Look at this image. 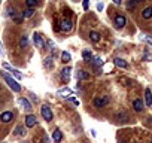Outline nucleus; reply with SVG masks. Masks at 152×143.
Returning <instances> with one entry per match:
<instances>
[{
	"label": "nucleus",
	"instance_id": "obj_1",
	"mask_svg": "<svg viewBox=\"0 0 152 143\" xmlns=\"http://www.w3.org/2000/svg\"><path fill=\"white\" fill-rule=\"evenodd\" d=\"M0 75H2V78L6 80V84H7L9 86H11V88L14 89L15 93H20V91H21V85L18 84V82H16V80H15L14 78H11V76H9L7 73H5V72H0Z\"/></svg>",
	"mask_w": 152,
	"mask_h": 143
},
{
	"label": "nucleus",
	"instance_id": "obj_2",
	"mask_svg": "<svg viewBox=\"0 0 152 143\" xmlns=\"http://www.w3.org/2000/svg\"><path fill=\"white\" fill-rule=\"evenodd\" d=\"M40 112H42V116H43V119L45 121H52V110L49 109V106H46V104H43L42 106V109H40Z\"/></svg>",
	"mask_w": 152,
	"mask_h": 143
},
{
	"label": "nucleus",
	"instance_id": "obj_3",
	"mask_svg": "<svg viewBox=\"0 0 152 143\" xmlns=\"http://www.w3.org/2000/svg\"><path fill=\"white\" fill-rule=\"evenodd\" d=\"M107 103H109V97H107V95H100V97L94 98V106L95 107H103Z\"/></svg>",
	"mask_w": 152,
	"mask_h": 143
},
{
	"label": "nucleus",
	"instance_id": "obj_4",
	"mask_svg": "<svg viewBox=\"0 0 152 143\" xmlns=\"http://www.w3.org/2000/svg\"><path fill=\"white\" fill-rule=\"evenodd\" d=\"M72 29H73V22H72V20H69V18H66V20H63L61 22H60V30H63V31H70Z\"/></svg>",
	"mask_w": 152,
	"mask_h": 143
},
{
	"label": "nucleus",
	"instance_id": "obj_5",
	"mask_svg": "<svg viewBox=\"0 0 152 143\" xmlns=\"http://www.w3.org/2000/svg\"><path fill=\"white\" fill-rule=\"evenodd\" d=\"M33 40H34L36 48H39V49H43V48H45V42H43L42 36H40L39 33H34V34H33Z\"/></svg>",
	"mask_w": 152,
	"mask_h": 143
},
{
	"label": "nucleus",
	"instance_id": "obj_6",
	"mask_svg": "<svg viewBox=\"0 0 152 143\" xmlns=\"http://www.w3.org/2000/svg\"><path fill=\"white\" fill-rule=\"evenodd\" d=\"M125 22H127V18H125L124 15H116L115 16V27L116 29H122V27L125 25Z\"/></svg>",
	"mask_w": 152,
	"mask_h": 143
},
{
	"label": "nucleus",
	"instance_id": "obj_7",
	"mask_svg": "<svg viewBox=\"0 0 152 143\" xmlns=\"http://www.w3.org/2000/svg\"><path fill=\"white\" fill-rule=\"evenodd\" d=\"M24 119H25V127H29V128L34 127V125L37 124V119H36L34 115H27Z\"/></svg>",
	"mask_w": 152,
	"mask_h": 143
},
{
	"label": "nucleus",
	"instance_id": "obj_8",
	"mask_svg": "<svg viewBox=\"0 0 152 143\" xmlns=\"http://www.w3.org/2000/svg\"><path fill=\"white\" fill-rule=\"evenodd\" d=\"M72 94H73V91L69 89V88H61V89H58V91H57V95L61 97V98H70Z\"/></svg>",
	"mask_w": 152,
	"mask_h": 143
},
{
	"label": "nucleus",
	"instance_id": "obj_9",
	"mask_svg": "<svg viewBox=\"0 0 152 143\" xmlns=\"http://www.w3.org/2000/svg\"><path fill=\"white\" fill-rule=\"evenodd\" d=\"M18 103H20L21 106H22V109H25L27 112H30L31 109H33V107H31V103L29 101V100H27V98H18Z\"/></svg>",
	"mask_w": 152,
	"mask_h": 143
},
{
	"label": "nucleus",
	"instance_id": "obj_10",
	"mask_svg": "<svg viewBox=\"0 0 152 143\" xmlns=\"http://www.w3.org/2000/svg\"><path fill=\"white\" fill-rule=\"evenodd\" d=\"M143 107H145V103H143L140 98H136V100L133 101V109L136 110V112H142Z\"/></svg>",
	"mask_w": 152,
	"mask_h": 143
},
{
	"label": "nucleus",
	"instance_id": "obj_11",
	"mask_svg": "<svg viewBox=\"0 0 152 143\" xmlns=\"http://www.w3.org/2000/svg\"><path fill=\"white\" fill-rule=\"evenodd\" d=\"M14 119V113L12 112H3L0 115V121L2 122H11Z\"/></svg>",
	"mask_w": 152,
	"mask_h": 143
},
{
	"label": "nucleus",
	"instance_id": "obj_12",
	"mask_svg": "<svg viewBox=\"0 0 152 143\" xmlns=\"http://www.w3.org/2000/svg\"><path fill=\"white\" fill-rule=\"evenodd\" d=\"M70 72H72L70 67H64L61 70V79L64 80V82H69L70 80Z\"/></svg>",
	"mask_w": 152,
	"mask_h": 143
},
{
	"label": "nucleus",
	"instance_id": "obj_13",
	"mask_svg": "<svg viewBox=\"0 0 152 143\" xmlns=\"http://www.w3.org/2000/svg\"><path fill=\"white\" fill-rule=\"evenodd\" d=\"M113 63H115V66H118V67H121V69H127V67H128V63L125 61L124 58H119V57L115 58Z\"/></svg>",
	"mask_w": 152,
	"mask_h": 143
},
{
	"label": "nucleus",
	"instance_id": "obj_14",
	"mask_svg": "<svg viewBox=\"0 0 152 143\" xmlns=\"http://www.w3.org/2000/svg\"><path fill=\"white\" fill-rule=\"evenodd\" d=\"M145 104H146L148 107L152 106V93H151V89H149V88L145 89Z\"/></svg>",
	"mask_w": 152,
	"mask_h": 143
},
{
	"label": "nucleus",
	"instance_id": "obj_15",
	"mask_svg": "<svg viewBox=\"0 0 152 143\" xmlns=\"http://www.w3.org/2000/svg\"><path fill=\"white\" fill-rule=\"evenodd\" d=\"M61 139H63L61 131H60L58 128H55V130H54V133H52V140H54V143H60Z\"/></svg>",
	"mask_w": 152,
	"mask_h": 143
},
{
	"label": "nucleus",
	"instance_id": "obj_16",
	"mask_svg": "<svg viewBox=\"0 0 152 143\" xmlns=\"http://www.w3.org/2000/svg\"><path fill=\"white\" fill-rule=\"evenodd\" d=\"M11 18L15 21V22H18L20 24L22 20H24V16H22V14H20V12H16V11H14L12 14H11Z\"/></svg>",
	"mask_w": 152,
	"mask_h": 143
},
{
	"label": "nucleus",
	"instance_id": "obj_17",
	"mask_svg": "<svg viewBox=\"0 0 152 143\" xmlns=\"http://www.w3.org/2000/svg\"><path fill=\"white\" fill-rule=\"evenodd\" d=\"M142 16L145 18V20H149V18H152V7L148 6V7L143 9V11H142Z\"/></svg>",
	"mask_w": 152,
	"mask_h": 143
},
{
	"label": "nucleus",
	"instance_id": "obj_18",
	"mask_svg": "<svg viewBox=\"0 0 152 143\" xmlns=\"http://www.w3.org/2000/svg\"><path fill=\"white\" fill-rule=\"evenodd\" d=\"M29 43H30L29 36H27V34H22V37H21V40H20V48H27V46H29Z\"/></svg>",
	"mask_w": 152,
	"mask_h": 143
},
{
	"label": "nucleus",
	"instance_id": "obj_19",
	"mask_svg": "<svg viewBox=\"0 0 152 143\" xmlns=\"http://www.w3.org/2000/svg\"><path fill=\"white\" fill-rule=\"evenodd\" d=\"M91 63H93V66L95 67V70H97V69H100V67L103 66V60H102L100 57H94Z\"/></svg>",
	"mask_w": 152,
	"mask_h": 143
},
{
	"label": "nucleus",
	"instance_id": "obj_20",
	"mask_svg": "<svg viewBox=\"0 0 152 143\" xmlns=\"http://www.w3.org/2000/svg\"><path fill=\"white\" fill-rule=\"evenodd\" d=\"M52 60H54V58H52L51 55L46 57V58L43 60V66L46 67V69H52V67H54V61H52Z\"/></svg>",
	"mask_w": 152,
	"mask_h": 143
},
{
	"label": "nucleus",
	"instance_id": "obj_21",
	"mask_svg": "<svg viewBox=\"0 0 152 143\" xmlns=\"http://www.w3.org/2000/svg\"><path fill=\"white\" fill-rule=\"evenodd\" d=\"M89 39H91V42L97 43V42H100V34H98L97 31H89Z\"/></svg>",
	"mask_w": 152,
	"mask_h": 143
},
{
	"label": "nucleus",
	"instance_id": "obj_22",
	"mask_svg": "<svg viewBox=\"0 0 152 143\" xmlns=\"http://www.w3.org/2000/svg\"><path fill=\"white\" fill-rule=\"evenodd\" d=\"M82 58H84L87 63H88V61L91 63V61H93V54L89 52V51H87V49H85V51H82Z\"/></svg>",
	"mask_w": 152,
	"mask_h": 143
},
{
	"label": "nucleus",
	"instance_id": "obj_23",
	"mask_svg": "<svg viewBox=\"0 0 152 143\" xmlns=\"http://www.w3.org/2000/svg\"><path fill=\"white\" fill-rule=\"evenodd\" d=\"M89 78V75H88V72H85V70H78V79H88Z\"/></svg>",
	"mask_w": 152,
	"mask_h": 143
},
{
	"label": "nucleus",
	"instance_id": "obj_24",
	"mask_svg": "<svg viewBox=\"0 0 152 143\" xmlns=\"http://www.w3.org/2000/svg\"><path fill=\"white\" fill-rule=\"evenodd\" d=\"M33 14H34V9H31V7H27L25 11L22 12V16H24V18H31V16H33Z\"/></svg>",
	"mask_w": 152,
	"mask_h": 143
},
{
	"label": "nucleus",
	"instance_id": "obj_25",
	"mask_svg": "<svg viewBox=\"0 0 152 143\" xmlns=\"http://www.w3.org/2000/svg\"><path fill=\"white\" fill-rule=\"evenodd\" d=\"M70 60H72V57H70V54H69V52L64 51V52L61 54V61H63V63H69Z\"/></svg>",
	"mask_w": 152,
	"mask_h": 143
},
{
	"label": "nucleus",
	"instance_id": "obj_26",
	"mask_svg": "<svg viewBox=\"0 0 152 143\" xmlns=\"http://www.w3.org/2000/svg\"><path fill=\"white\" fill-rule=\"evenodd\" d=\"M25 5H27V7H34L36 5H37V0H25Z\"/></svg>",
	"mask_w": 152,
	"mask_h": 143
},
{
	"label": "nucleus",
	"instance_id": "obj_27",
	"mask_svg": "<svg viewBox=\"0 0 152 143\" xmlns=\"http://www.w3.org/2000/svg\"><path fill=\"white\" fill-rule=\"evenodd\" d=\"M11 72H12V75H14V76H15L18 80H20V79H22V75H21V73H20V72H18L16 69H11Z\"/></svg>",
	"mask_w": 152,
	"mask_h": 143
},
{
	"label": "nucleus",
	"instance_id": "obj_28",
	"mask_svg": "<svg viewBox=\"0 0 152 143\" xmlns=\"http://www.w3.org/2000/svg\"><path fill=\"white\" fill-rule=\"evenodd\" d=\"M15 134H18V136H24L25 131H24L22 127H16V128H15Z\"/></svg>",
	"mask_w": 152,
	"mask_h": 143
},
{
	"label": "nucleus",
	"instance_id": "obj_29",
	"mask_svg": "<svg viewBox=\"0 0 152 143\" xmlns=\"http://www.w3.org/2000/svg\"><path fill=\"white\" fill-rule=\"evenodd\" d=\"M82 7L85 9V11H88V7H89V0H84V2H82Z\"/></svg>",
	"mask_w": 152,
	"mask_h": 143
},
{
	"label": "nucleus",
	"instance_id": "obj_30",
	"mask_svg": "<svg viewBox=\"0 0 152 143\" xmlns=\"http://www.w3.org/2000/svg\"><path fill=\"white\" fill-rule=\"evenodd\" d=\"M124 118H127V113H125V112H119V113H118V119L122 121Z\"/></svg>",
	"mask_w": 152,
	"mask_h": 143
},
{
	"label": "nucleus",
	"instance_id": "obj_31",
	"mask_svg": "<svg viewBox=\"0 0 152 143\" xmlns=\"http://www.w3.org/2000/svg\"><path fill=\"white\" fill-rule=\"evenodd\" d=\"M46 45L49 46V49H52V51L55 49V45H54V42H52V40H48V42H46Z\"/></svg>",
	"mask_w": 152,
	"mask_h": 143
},
{
	"label": "nucleus",
	"instance_id": "obj_32",
	"mask_svg": "<svg viewBox=\"0 0 152 143\" xmlns=\"http://www.w3.org/2000/svg\"><path fill=\"white\" fill-rule=\"evenodd\" d=\"M67 100H69V101H72V103L75 104V106H79V101L76 100V98H67Z\"/></svg>",
	"mask_w": 152,
	"mask_h": 143
},
{
	"label": "nucleus",
	"instance_id": "obj_33",
	"mask_svg": "<svg viewBox=\"0 0 152 143\" xmlns=\"http://www.w3.org/2000/svg\"><path fill=\"white\" fill-rule=\"evenodd\" d=\"M103 7H104V5H103V3H97V11H98V12L103 11Z\"/></svg>",
	"mask_w": 152,
	"mask_h": 143
},
{
	"label": "nucleus",
	"instance_id": "obj_34",
	"mask_svg": "<svg viewBox=\"0 0 152 143\" xmlns=\"http://www.w3.org/2000/svg\"><path fill=\"white\" fill-rule=\"evenodd\" d=\"M145 40H146L148 43H151V45H152V37H149V36H148V37H145Z\"/></svg>",
	"mask_w": 152,
	"mask_h": 143
},
{
	"label": "nucleus",
	"instance_id": "obj_35",
	"mask_svg": "<svg viewBox=\"0 0 152 143\" xmlns=\"http://www.w3.org/2000/svg\"><path fill=\"white\" fill-rule=\"evenodd\" d=\"M113 3H115V5H121L122 0H113Z\"/></svg>",
	"mask_w": 152,
	"mask_h": 143
},
{
	"label": "nucleus",
	"instance_id": "obj_36",
	"mask_svg": "<svg viewBox=\"0 0 152 143\" xmlns=\"http://www.w3.org/2000/svg\"><path fill=\"white\" fill-rule=\"evenodd\" d=\"M30 95H31V98H33V100H34V101H36V100H37V97H36V95H34V94H33V93H31V94H30Z\"/></svg>",
	"mask_w": 152,
	"mask_h": 143
},
{
	"label": "nucleus",
	"instance_id": "obj_37",
	"mask_svg": "<svg viewBox=\"0 0 152 143\" xmlns=\"http://www.w3.org/2000/svg\"><path fill=\"white\" fill-rule=\"evenodd\" d=\"M0 55H2V45H0Z\"/></svg>",
	"mask_w": 152,
	"mask_h": 143
}]
</instances>
